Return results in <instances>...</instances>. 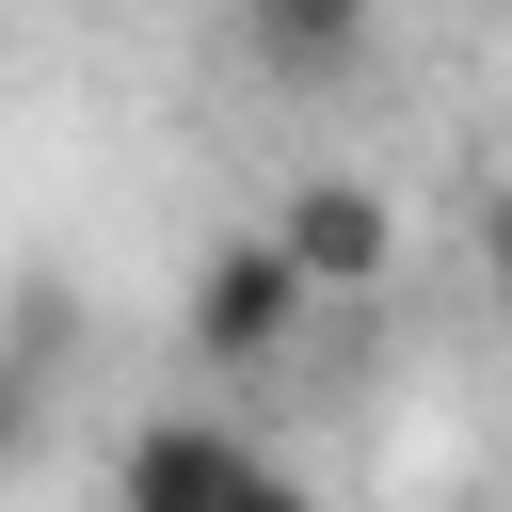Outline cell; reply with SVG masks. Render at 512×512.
I'll use <instances>...</instances> for the list:
<instances>
[{"label":"cell","instance_id":"6da1fadb","mask_svg":"<svg viewBox=\"0 0 512 512\" xmlns=\"http://www.w3.org/2000/svg\"><path fill=\"white\" fill-rule=\"evenodd\" d=\"M304 320H320V288L272 256V224H240V240H208L192 256V304H176V352L208 368V384H272L288 352H304Z\"/></svg>","mask_w":512,"mask_h":512},{"label":"cell","instance_id":"3957f363","mask_svg":"<svg viewBox=\"0 0 512 512\" xmlns=\"http://www.w3.org/2000/svg\"><path fill=\"white\" fill-rule=\"evenodd\" d=\"M240 464H256V432H240V416H208V400L128 416V448H112V512H208Z\"/></svg>","mask_w":512,"mask_h":512},{"label":"cell","instance_id":"5b68a950","mask_svg":"<svg viewBox=\"0 0 512 512\" xmlns=\"http://www.w3.org/2000/svg\"><path fill=\"white\" fill-rule=\"evenodd\" d=\"M48 384H64V288L32 272V288H16V320H0V480L48 448Z\"/></svg>","mask_w":512,"mask_h":512},{"label":"cell","instance_id":"7a4b0ae2","mask_svg":"<svg viewBox=\"0 0 512 512\" xmlns=\"http://www.w3.org/2000/svg\"><path fill=\"white\" fill-rule=\"evenodd\" d=\"M272 256H288L320 304H368V288L400 272V192L320 160V176H288V208H272Z\"/></svg>","mask_w":512,"mask_h":512},{"label":"cell","instance_id":"277c9868","mask_svg":"<svg viewBox=\"0 0 512 512\" xmlns=\"http://www.w3.org/2000/svg\"><path fill=\"white\" fill-rule=\"evenodd\" d=\"M368 48H384V0H240V64H256V80H288V96L352 80Z\"/></svg>","mask_w":512,"mask_h":512},{"label":"cell","instance_id":"8992f818","mask_svg":"<svg viewBox=\"0 0 512 512\" xmlns=\"http://www.w3.org/2000/svg\"><path fill=\"white\" fill-rule=\"evenodd\" d=\"M208 512H320V480H304V464H272V448H256V464H240V480H224V496H208Z\"/></svg>","mask_w":512,"mask_h":512}]
</instances>
